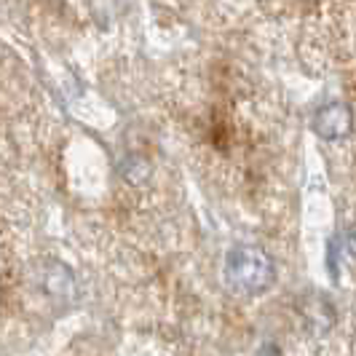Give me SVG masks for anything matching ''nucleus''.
<instances>
[{"mask_svg": "<svg viewBox=\"0 0 356 356\" xmlns=\"http://www.w3.org/2000/svg\"><path fill=\"white\" fill-rule=\"evenodd\" d=\"M273 263L268 252L257 244H238L228 252L222 276L231 292L241 298H254L263 295L268 286L273 284Z\"/></svg>", "mask_w": 356, "mask_h": 356, "instance_id": "nucleus-1", "label": "nucleus"}, {"mask_svg": "<svg viewBox=\"0 0 356 356\" xmlns=\"http://www.w3.org/2000/svg\"><path fill=\"white\" fill-rule=\"evenodd\" d=\"M351 129H354V113L346 102H330L314 113V131L321 140L330 143L343 140L351 134Z\"/></svg>", "mask_w": 356, "mask_h": 356, "instance_id": "nucleus-2", "label": "nucleus"}, {"mask_svg": "<svg viewBox=\"0 0 356 356\" xmlns=\"http://www.w3.org/2000/svg\"><path fill=\"white\" fill-rule=\"evenodd\" d=\"M38 284H40V289L51 300L70 303V300L78 298V284H75L72 270L65 263H56V260H49V263L40 266V270H38Z\"/></svg>", "mask_w": 356, "mask_h": 356, "instance_id": "nucleus-3", "label": "nucleus"}, {"mask_svg": "<svg viewBox=\"0 0 356 356\" xmlns=\"http://www.w3.org/2000/svg\"><path fill=\"white\" fill-rule=\"evenodd\" d=\"M118 172L121 177L129 182V185H143L150 179L153 169H150V161L143 159V156H126L121 163H118Z\"/></svg>", "mask_w": 356, "mask_h": 356, "instance_id": "nucleus-4", "label": "nucleus"}, {"mask_svg": "<svg viewBox=\"0 0 356 356\" xmlns=\"http://www.w3.org/2000/svg\"><path fill=\"white\" fill-rule=\"evenodd\" d=\"M346 250L356 257V225H351V228H348V233H346Z\"/></svg>", "mask_w": 356, "mask_h": 356, "instance_id": "nucleus-5", "label": "nucleus"}]
</instances>
